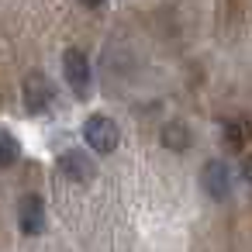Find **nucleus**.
<instances>
[{
  "label": "nucleus",
  "instance_id": "obj_9",
  "mask_svg": "<svg viewBox=\"0 0 252 252\" xmlns=\"http://www.w3.org/2000/svg\"><path fill=\"white\" fill-rule=\"evenodd\" d=\"M18 156H21L18 138H14V135H7V131H0V166H14V162H18Z\"/></svg>",
  "mask_w": 252,
  "mask_h": 252
},
{
  "label": "nucleus",
  "instance_id": "obj_3",
  "mask_svg": "<svg viewBox=\"0 0 252 252\" xmlns=\"http://www.w3.org/2000/svg\"><path fill=\"white\" fill-rule=\"evenodd\" d=\"M63 73H66V83L73 87V94L76 97H87L90 94V63H87V56L80 52V49H66L63 52Z\"/></svg>",
  "mask_w": 252,
  "mask_h": 252
},
{
  "label": "nucleus",
  "instance_id": "obj_11",
  "mask_svg": "<svg viewBox=\"0 0 252 252\" xmlns=\"http://www.w3.org/2000/svg\"><path fill=\"white\" fill-rule=\"evenodd\" d=\"M80 4H87V7H100L104 0H80Z\"/></svg>",
  "mask_w": 252,
  "mask_h": 252
},
{
  "label": "nucleus",
  "instance_id": "obj_2",
  "mask_svg": "<svg viewBox=\"0 0 252 252\" xmlns=\"http://www.w3.org/2000/svg\"><path fill=\"white\" fill-rule=\"evenodd\" d=\"M56 90L52 83L45 80V73H28L25 83H21V100H25V111L28 114H45L49 104H52Z\"/></svg>",
  "mask_w": 252,
  "mask_h": 252
},
{
  "label": "nucleus",
  "instance_id": "obj_4",
  "mask_svg": "<svg viewBox=\"0 0 252 252\" xmlns=\"http://www.w3.org/2000/svg\"><path fill=\"white\" fill-rule=\"evenodd\" d=\"M18 228L25 235H42L45 231V200L42 193H25L18 204Z\"/></svg>",
  "mask_w": 252,
  "mask_h": 252
},
{
  "label": "nucleus",
  "instance_id": "obj_1",
  "mask_svg": "<svg viewBox=\"0 0 252 252\" xmlns=\"http://www.w3.org/2000/svg\"><path fill=\"white\" fill-rule=\"evenodd\" d=\"M83 142H87L94 152L111 156V152L121 145V128H118L114 118H107V114H90L87 125H83Z\"/></svg>",
  "mask_w": 252,
  "mask_h": 252
},
{
  "label": "nucleus",
  "instance_id": "obj_5",
  "mask_svg": "<svg viewBox=\"0 0 252 252\" xmlns=\"http://www.w3.org/2000/svg\"><path fill=\"white\" fill-rule=\"evenodd\" d=\"M59 173H63L69 183H90L94 173H97V166H94V159H90L87 152L69 149V152L59 156Z\"/></svg>",
  "mask_w": 252,
  "mask_h": 252
},
{
  "label": "nucleus",
  "instance_id": "obj_8",
  "mask_svg": "<svg viewBox=\"0 0 252 252\" xmlns=\"http://www.w3.org/2000/svg\"><path fill=\"white\" fill-rule=\"evenodd\" d=\"M249 135H252V125H249L245 118L224 121V145H228V149H242V145L249 142Z\"/></svg>",
  "mask_w": 252,
  "mask_h": 252
},
{
  "label": "nucleus",
  "instance_id": "obj_6",
  "mask_svg": "<svg viewBox=\"0 0 252 252\" xmlns=\"http://www.w3.org/2000/svg\"><path fill=\"white\" fill-rule=\"evenodd\" d=\"M200 183H204L207 197H214V200H228V193H231V173H228V166H224L221 159H211V162L204 166Z\"/></svg>",
  "mask_w": 252,
  "mask_h": 252
},
{
  "label": "nucleus",
  "instance_id": "obj_10",
  "mask_svg": "<svg viewBox=\"0 0 252 252\" xmlns=\"http://www.w3.org/2000/svg\"><path fill=\"white\" fill-rule=\"evenodd\" d=\"M242 176H245V183L252 187V156H242Z\"/></svg>",
  "mask_w": 252,
  "mask_h": 252
},
{
  "label": "nucleus",
  "instance_id": "obj_7",
  "mask_svg": "<svg viewBox=\"0 0 252 252\" xmlns=\"http://www.w3.org/2000/svg\"><path fill=\"white\" fill-rule=\"evenodd\" d=\"M159 142L173 152H183V149H190V128L183 121H166L162 131H159Z\"/></svg>",
  "mask_w": 252,
  "mask_h": 252
}]
</instances>
